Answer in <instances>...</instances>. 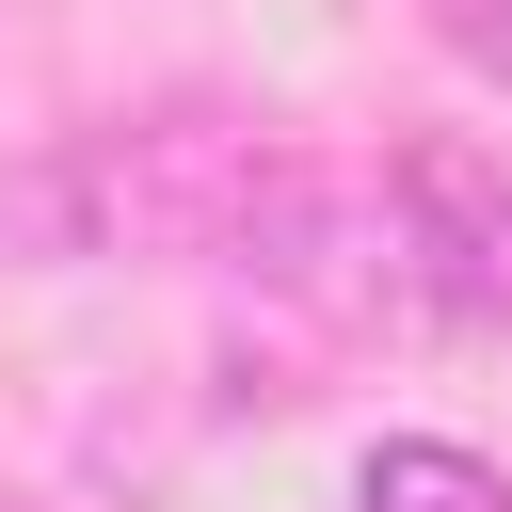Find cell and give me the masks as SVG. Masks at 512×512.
<instances>
[{
    "instance_id": "obj_1",
    "label": "cell",
    "mask_w": 512,
    "mask_h": 512,
    "mask_svg": "<svg viewBox=\"0 0 512 512\" xmlns=\"http://www.w3.org/2000/svg\"><path fill=\"white\" fill-rule=\"evenodd\" d=\"M256 176H272V144L240 112H144V128L16 160L0 176V240L16 256H224Z\"/></svg>"
},
{
    "instance_id": "obj_4",
    "label": "cell",
    "mask_w": 512,
    "mask_h": 512,
    "mask_svg": "<svg viewBox=\"0 0 512 512\" xmlns=\"http://www.w3.org/2000/svg\"><path fill=\"white\" fill-rule=\"evenodd\" d=\"M448 48H464V64H496V80H512V0H448Z\"/></svg>"
},
{
    "instance_id": "obj_2",
    "label": "cell",
    "mask_w": 512,
    "mask_h": 512,
    "mask_svg": "<svg viewBox=\"0 0 512 512\" xmlns=\"http://www.w3.org/2000/svg\"><path fill=\"white\" fill-rule=\"evenodd\" d=\"M384 192H400V240H416L432 320H512V176H496L480 144L416 128V144L384 160Z\"/></svg>"
},
{
    "instance_id": "obj_3",
    "label": "cell",
    "mask_w": 512,
    "mask_h": 512,
    "mask_svg": "<svg viewBox=\"0 0 512 512\" xmlns=\"http://www.w3.org/2000/svg\"><path fill=\"white\" fill-rule=\"evenodd\" d=\"M352 512H512V480L480 448H448V432H384L352 464Z\"/></svg>"
}]
</instances>
